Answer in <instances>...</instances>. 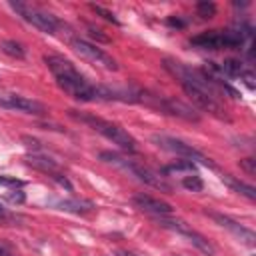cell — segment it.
Masks as SVG:
<instances>
[{
	"label": "cell",
	"mask_w": 256,
	"mask_h": 256,
	"mask_svg": "<svg viewBox=\"0 0 256 256\" xmlns=\"http://www.w3.org/2000/svg\"><path fill=\"white\" fill-rule=\"evenodd\" d=\"M46 66L50 68L52 76L56 78V84L70 94L72 98L80 102H110V100H122L128 102L126 90H116L108 86H96L84 78V74L78 72V68L64 56L58 54H46L44 56Z\"/></svg>",
	"instance_id": "6da1fadb"
},
{
	"label": "cell",
	"mask_w": 256,
	"mask_h": 256,
	"mask_svg": "<svg viewBox=\"0 0 256 256\" xmlns=\"http://www.w3.org/2000/svg\"><path fill=\"white\" fill-rule=\"evenodd\" d=\"M68 114L74 120L90 126L92 130H96L98 134H102L104 138H108L110 142H114L116 146H120L124 152H130V154L136 152V140L124 128H120L118 124H112V122L102 120V118H98L94 114H86V112H78V110H68Z\"/></svg>",
	"instance_id": "7a4b0ae2"
},
{
	"label": "cell",
	"mask_w": 256,
	"mask_h": 256,
	"mask_svg": "<svg viewBox=\"0 0 256 256\" xmlns=\"http://www.w3.org/2000/svg\"><path fill=\"white\" fill-rule=\"evenodd\" d=\"M100 160H104L108 164H114V166L130 172L132 176H136L138 180H142L144 184H148L152 188H158L162 192H170L172 190L170 182H166L160 172H156V170H152L148 166H142V164H138V162H134V160H130V158H126L122 154H116V152H100Z\"/></svg>",
	"instance_id": "3957f363"
},
{
	"label": "cell",
	"mask_w": 256,
	"mask_h": 256,
	"mask_svg": "<svg viewBox=\"0 0 256 256\" xmlns=\"http://www.w3.org/2000/svg\"><path fill=\"white\" fill-rule=\"evenodd\" d=\"M244 42V36L240 30H208L194 38H190V44L204 50H220V48H232L240 50Z\"/></svg>",
	"instance_id": "277c9868"
},
{
	"label": "cell",
	"mask_w": 256,
	"mask_h": 256,
	"mask_svg": "<svg viewBox=\"0 0 256 256\" xmlns=\"http://www.w3.org/2000/svg\"><path fill=\"white\" fill-rule=\"evenodd\" d=\"M152 142H154L156 146H160V148L172 152V154L182 156L184 160L200 162V164H204V166H208V168H216V164H214L210 158H206L202 152H198L196 148H192L190 144H186V142H182V140H178V138L164 136V134H152Z\"/></svg>",
	"instance_id": "5b68a950"
},
{
	"label": "cell",
	"mask_w": 256,
	"mask_h": 256,
	"mask_svg": "<svg viewBox=\"0 0 256 256\" xmlns=\"http://www.w3.org/2000/svg\"><path fill=\"white\" fill-rule=\"evenodd\" d=\"M10 8L18 16H22L26 22H30L32 26H36L38 30H42L46 34H54L58 30V26H60V20L56 16L44 12V10L36 8V6H30V4H24V2H10Z\"/></svg>",
	"instance_id": "8992f818"
},
{
	"label": "cell",
	"mask_w": 256,
	"mask_h": 256,
	"mask_svg": "<svg viewBox=\"0 0 256 256\" xmlns=\"http://www.w3.org/2000/svg\"><path fill=\"white\" fill-rule=\"evenodd\" d=\"M72 48H74L82 58H86L88 62H92L94 66H100V68L110 70V72H116V70H118V62H116L110 54H106L102 48H98L96 44H92V42H86V40H82V38H74V40H72Z\"/></svg>",
	"instance_id": "52a82bcc"
},
{
	"label": "cell",
	"mask_w": 256,
	"mask_h": 256,
	"mask_svg": "<svg viewBox=\"0 0 256 256\" xmlns=\"http://www.w3.org/2000/svg\"><path fill=\"white\" fill-rule=\"evenodd\" d=\"M182 88H184V92L190 96V100H192L198 108H202L204 112H208V114H212V116H216V118H220V120H228L226 110H224V104H222L220 98H216V96H212V94H208V92H204V90H200V88H196V86L182 84Z\"/></svg>",
	"instance_id": "ba28073f"
},
{
	"label": "cell",
	"mask_w": 256,
	"mask_h": 256,
	"mask_svg": "<svg viewBox=\"0 0 256 256\" xmlns=\"http://www.w3.org/2000/svg\"><path fill=\"white\" fill-rule=\"evenodd\" d=\"M216 224H220L222 228H226V230H230L236 238H240V242H244L246 246H254L256 244V234L250 230V228H246V226H242V224H238L236 220H232L230 216H224V214H218V212H206Z\"/></svg>",
	"instance_id": "9c48e42d"
},
{
	"label": "cell",
	"mask_w": 256,
	"mask_h": 256,
	"mask_svg": "<svg viewBox=\"0 0 256 256\" xmlns=\"http://www.w3.org/2000/svg\"><path fill=\"white\" fill-rule=\"evenodd\" d=\"M132 202L136 208H140L142 212H148L152 216H170L174 212V208L168 202L154 198V196H148V194H136L132 198Z\"/></svg>",
	"instance_id": "30bf717a"
},
{
	"label": "cell",
	"mask_w": 256,
	"mask_h": 256,
	"mask_svg": "<svg viewBox=\"0 0 256 256\" xmlns=\"http://www.w3.org/2000/svg\"><path fill=\"white\" fill-rule=\"evenodd\" d=\"M4 96H6V108H14V110H20L26 114H36V116L46 114V106L38 100L18 96V94H4Z\"/></svg>",
	"instance_id": "8fae6325"
},
{
	"label": "cell",
	"mask_w": 256,
	"mask_h": 256,
	"mask_svg": "<svg viewBox=\"0 0 256 256\" xmlns=\"http://www.w3.org/2000/svg\"><path fill=\"white\" fill-rule=\"evenodd\" d=\"M222 182H224L226 186H230L234 192L246 196L248 200H256V190H254V186H250V184H246V182L234 178L232 174H222Z\"/></svg>",
	"instance_id": "7c38bea8"
},
{
	"label": "cell",
	"mask_w": 256,
	"mask_h": 256,
	"mask_svg": "<svg viewBox=\"0 0 256 256\" xmlns=\"http://www.w3.org/2000/svg\"><path fill=\"white\" fill-rule=\"evenodd\" d=\"M58 208H60V210H66V212H74V214H86V212L94 210V204H92L90 200L66 198V200H60V202H58Z\"/></svg>",
	"instance_id": "4fadbf2b"
},
{
	"label": "cell",
	"mask_w": 256,
	"mask_h": 256,
	"mask_svg": "<svg viewBox=\"0 0 256 256\" xmlns=\"http://www.w3.org/2000/svg\"><path fill=\"white\" fill-rule=\"evenodd\" d=\"M26 164L28 166H32V168H36V170H40V172H44V174H54V172H58V166H56V162L54 160H50V158H46V156H38V154H28L26 156Z\"/></svg>",
	"instance_id": "5bb4252c"
},
{
	"label": "cell",
	"mask_w": 256,
	"mask_h": 256,
	"mask_svg": "<svg viewBox=\"0 0 256 256\" xmlns=\"http://www.w3.org/2000/svg\"><path fill=\"white\" fill-rule=\"evenodd\" d=\"M0 50L4 54L12 56V58H18V60H24L26 58V48L20 42H16V40H2L0 42Z\"/></svg>",
	"instance_id": "9a60e30c"
},
{
	"label": "cell",
	"mask_w": 256,
	"mask_h": 256,
	"mask_svg": "<svg viewBox=\"0 0 256 256\" xmlns=\"http://www.w3.org/2000/svg\"><path fill=\"white\" fill-rule=\"evenodd\" d=\"M220 70L224 74V78H238L244 70H242V62L240 60H234V58H228L220 64Z\"/></svg>",
	"instance_id": "2e32d148"
},
{
	"label": "cell",
	"mask_w": 256,
	"mask_h": 256,
	"mask_svg": "<svg viewBox=\"0 0 256 256\" xmlns=\"http://www.w3.org/2000/svg\"><path fill=\"white\" fill-rule=\"evenodd\" d=\"M164 174H182V172H196V164L190 160H178L174 164H168L162 168Z\"/></svg>",
	"instance_id": "e0dca14e"
},
{
	"label": "cell",
	"mask_w": 256,
	"mask_h": 256,
	"mask_svg": "<svg viewBox=\"0 0 256 256\" xmlns=\"http://www.w3.org/2000/svg\"><path fill=\"white\" fill-rule=\"evenodd\" d=\"M196 12L202 18H212L216 14V4L214 2H208V0H202V2L196 4Z\"/></svg>",
	"instance_id": "ac0fdd59"
},
{
	"label": "cell",
	"mask_w": 256,
	"mask_h": 256,
	"mask_svg": "<svg viewBox=\"0 0 256 256\" xmlns=\"http://www.w3.org/2000/svg\"><path fill=\"white\" fill-rule=\"evenodd\" d=\"M182 186L186 188V190H192V192H200L202 188H204V182L200 180V176H186L184 180H182Z\"/></svg>",
	"instance_id": "d6986e66"
},
{
	"label": "cell",
	"mask_w": 256,
	"mask_h": 256,
	"mask_svg": "<svg viewBox=\"0 0 256 256\" xmlns=\"http://www.w3.org/2000/svg\"><path fill=\"white\" fill-rule=\"evenodd\" d=\"M90 8H92V10L96 12V14H100V16L104 18V20H108V22H112V24H116V26L120 24V20H118V18L114 16V12H110V10H106L104 6H100V4H90Z\"/></svg>",
	"instance_id": "ffe728a7"
},
{
	"label": "cell",
	"mask_w": 256,
	"mask_h": 256,
	"mask_svg": "<svg viewBox=\"0 0 256 256\" xmlns=\"http://www.w3.org/2000/svg\"><path fill=\"white\" fill-rule=\"evenodd\" d=\"M240 168H242L248 176H254V174H256V160H254V158H244V160H240Z\"/></svg>",
	"instance_id": "44dd1931"
},
{
	"label": "cell",
	"mask_w": 256,
	"mask_h": 256,
	"mask_svg": "<svg viewBox=\"0 0 256 256\" xmlns=\"http://www.w3.org/2000/svg\"><path fill=\"white\" fill-rule=\"evenodd\" d=\"M50 178H52V180H56V182H58L62 188H66L68 192H72V184H70V180H68L64 174H60V172H54V174H50Z\"/></svg>",
	"instance_id": "7402d4cb"
},
{
	"label": "cell",
	"mask_w": 256,
	"mask_h": 256,
	"mask_svg": "<svg viewBox=\"0 0 256 256\" xmlns=\"http://www.w3.org/2000/svg\"><path fill=\"white\" fill-rule=\"evenodd\" d=\"M20 140L24 142V146H26V148H32V150H40V148H42V142H40V140H36V138H32V136H28V134H24Z\"/></svg>",
	"instance_id": "603a6c76"
},
{
	"label": "cell",
	"mask_w": 256,
	"mask_h": 256,
	"mask_svg": "<svg viewBox=\"0 0 256 256\" xmlns=\"http://www.w3.org/2000/svg\"><path fill=\"white\" fill-rule=\"evenodd\" d=\"M6 200H8L10 204H22V202L26 200V196H24V192H22V190H14V192L6 194Z\"/></svg>",
	"instance_id": "cb8c5ba5"
},
{
	"label": "cell",
	"mask_w": 256,
	"mask_h": 256,
	"mask_svg": "<svg viewBox=\"0 0 256 256\" xmlns=\"http://www.w3.org/2000/svg\"><path fill=\"white\" fill-rule=\"evenodd\" d=\"M88 34L92 36V38H96V40H100V42H110V38L102 32V30H98V28H94V26H88Z\"/></svg>",
	"instance_id": "d4e9b609"
},
{
	"label": "cell",
	"mask_w": 256,
	"mask_h": 256,
	"mask_svg": "<svg viewBox=\"0 0 256 256\" xmlns=\"http://www.w3.org/2000/svg\"><path fill=\"white\" fill-rule=\"evenodd\" d=\"M240 78L244 80V84H246L250 90H254V86H256V84H254V76H252V72H242V74H240Z\"/></svg>",
	"instance_id": "484cf974"
},
{
	"label": "cell",
	"mask_w": 256,
	"mask_h": 256,
	"mask_svg": "<svg viewBox=\"0 0 256 256\" xmlns=\"http://www.w3.org/2000/svg\"><path fill=\"white\" fill-rule=\"evenodd\" d=\"M0 256H16V252L6 242H0Z\"/></svg>",
	"instance_id": "4316f807"
},
{
	"label": "cell",
	"mask_w": 256,
	"mask_h": 256,
	"mask_svg": "<svg viewBox=\"0 0 256 256\" xmlns=\"http://www.w3.org/2000/svg\"><path fill=\"white\" fill-rule=\"evenodd\" d=\"M166 22H168V26H176V28H184V26H186V22H184V20H180L178 16H176V18H174V16H170Z\"/></svg>",
	"instance_id": "83f0119b"
},
{
	"label": "cell",
	"mask_w": 256,
	"mask_h": 256,
	"mask_svg": "<svg viewBox=\"0 0 256 256\" xmlns=\"http://www.w3.org/2000/svg\"><path fill=\"white\" fill-rule=\"evenodd\" d=\"M0 184H8V186H22L20 180L16 178H6V176H0Z\"/></svg>",
	"instance_id": "f1b7e54d"
},
{
	"label": "cell",
	"mask_w": 256,
	"mask_h": 256,
	"mask_svg": "<svg viewBox=\"0 0 256 256\" xmlns=\"http://www.w3.org/2000/svg\"><path fill=\"white\" fill-rule=\"evenodd\" d=\"M116 256H138V254H134V252H128V250H120V252H116Z\"/></svg>",
	"instance_id": "f546056e"
},
{
	"label": "cell",
	"mask_w": 256,
	"mask_h": 256,
	"mask_svg": "<svg viewBox=\"0 0 256 256\" xmlns=\"http://www.w3.org/2000/svg\"><path fill=\"white\" fill-rule=\"evenodd\" d=\"M4 212H6V208H4V206H2V202H0V214H4Z\"/></svg>",
	"instance_id": "4dcf8cb0"
}]
</instances>
